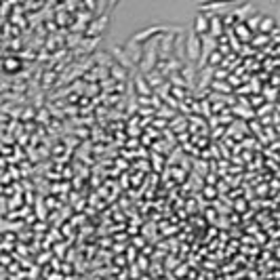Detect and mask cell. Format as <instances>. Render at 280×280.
I'll return each instance as SVG.
<instances>
[{
  "mask_svg": "<svg viewBox=\"0 0 280 280\" xmlns=\"http://www.w3.org/2000/svg\"><path fill=\"white\" fill-rule=\"evenodd\" d=\"M200 42H202V36H198L196 32L190 34V40H188V55H190V61L198 59V51H200V46H202Z\"/></svg>",
  "mask_w": 280,
  "mask_h": 280,
  "instance_id": "1",
  "label": "cell"
},
{
  "mask_svg": "<svg viewBox=\"0 0 280 280\" xmlns=\"http://www.w3.org/2000/svg\"><path fill=\"white\" fill-rule=\"evenodd\" d=\"M194 26H196L194 30H196V34H198V36H204V34L211 32V21H208L202 13L196 17V23H194Z\"/></svg>",
  "mask_w": 280,
  "mask_h": 280,
  "instance_id": "2",
  "label": "cell"
},
{
  "mask_svg": "<svg viewBox=\"0 0 280 280\" xmlns=\"http://www.w3.org/2000/svg\"><path fill=\"white\" fill-rule=\"evenodd\" d=\"M211 34H213V36L221 34V19L213 17V21H211Z\"/></svg>",
  "mask_w": 280,
  "mask_h": 280,
  "instance_id": "3",
  "label": "cell"
},
{
  "mask_svg": "<svg viewBox=\"0 0 280 280\" xmlns=\"http://www.w3.org/2000/svg\"><path fill=\"white\" fill-rule=\"evenodd\" d=\"M272 26H274V19H264V23L259 26V30H261V32H270Z\"/></svg>",
  "mask_w": 280,
  "mask_h": 280,
  "instance_id": "4",
  "label": "cell"
}]
</instances>
